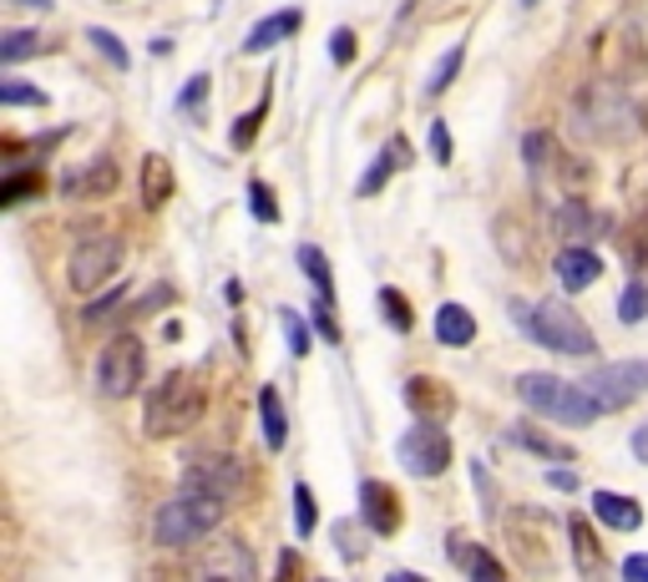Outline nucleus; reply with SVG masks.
Segmentation results:
<instances>
[{
    "label": "nucleus",
    "mask_w": 648,
    "mask_h": 582,
    "mask_svg": "<svg viewBox=\"0 0 648 582\" xmlns=\"http://www.w3.org/2000/svg\"><path fill=\"white\" fill-rule=\"evenodd\" d=\"M36 193H46V178H41V168H11L5 187H0V208H15V203L36 198Z\"/></svg>",
    "instance_id": "26"
},
{
    "label": "nucleus",
    "mask_w": 648,
    "mask_h": 582,
    "mask_svg": "<svg viewBox=\"0 0 648 582\" xmlns=\"http://www.w3.org/2000/svg\"><path fill=\"white\" fill-rule=\"evenodd\" d=\"M208 71H198V77H187V87L183 92H178V112H183V117H193V112H198L203 106V96H208Z\"/></svg>",
    "instance_id": "37"
},
{
    "label": "nucleus",
    "mask_w": 648,
    "mask_h": 582,
    "mask_svg": "<svg viewBox=\"0 0 648 582\" xmlns=\"http://www.w3.org/2000/svg\"><path fill=\"white\" fill-rule=\"evenodd\" d=\"M618 319H623V324H644V319H648V284H644V278H634V284L623 289Z\"/></svg>",
    "instance_id": "32"
},
{
    "label": "nucleus",
    "mask_w": 648,
    "mask_h": 582,
    "mask_svg": "<svg viewBox=\"0 0 648 582\" xmlns=\"http://www.w3.org/2000/svg\"><path fill=\"white\" fill-rule=\"evenodd\" d=\"M249 213L259 218V224H278V203H274V193H269L264 178H253L249 183Z\"/></svg>",
    "instance_id": "34"
},
{
    "label": "nucleus",
    "mask_w": 648,
    "mask_h": 582,
    "mask_svg": "<svg viewBox=\"0 0 648 582\" xmlns=\"http://www.w3.org/2000/svg\"><path fill=\"white\" fill-rule=\"evenodd\" d=\"M299 26H305V11H294V5H284L278 15H264V21L243 36V56H259V52H269V46H278V41H289Z\"/></svg>",
    "instance_id": "17"
},
{
    "label": "nucleus",
    "mask_w": 648,
    "mask_h": 582,
    "mask_svg": "<svg viewBox=\"0 0 648 582\" xmlns=\"http://www.w3.org/2000/svg\"><path fill=\"white\" fill-rule=\"evenodd\" d=\"M396 456H400V466H406L410 477L431 481L451 466V436L441 431V421H416L406 436L396 441Z\"/></svg>",
    "instance_id": "7"
},
{
    "label": "nucleus",
    "mask_w": 648,
    "mask_h": 582,
    "mask_svg": "<svg viewBox=\"0 0 648 582\" xmlns=\"http://www.w3.org/2000/svg\"><path fill=\"white\" fill-rule=\"evenodd\" d=\"M628 446H634V456L648 466V425H638V431H634V441H628Z\"/></svg>",
    "instance_id": "48"
},
{
    "label": "nucleus",
    "mask_w": 648,
    "mask_h": 582,
    "mask_svg": "<svg viewBox=\"0 0 648 582\" xmlns=\"http://www.w3.org/2000/svg\"><path fill=\"white\" fill-rule=\"evenodd\" d=\"M278 578H305V557H299V552H278Z\"/></svg>",
    "instance_id": "44"
},
{
    "label": "nucleus",
    "mask_w": 648,
    "mask_h": 582,
    "mask_svg": "<svg viewBox=\"0 0 648 582\" xmlns=\"http://www.w3.org/2000/svg\"><path fill=\"white\" fill-rule=\"evenodd\" d=\"M593 516L603 522L609 532H638L644 527V506H638V497H628V491H593Z\"/></svg>",
    "instance_id": "16"
},
{
    "label": "nucleus",
    "mask_w": 648,
    "mask_h": 582,
    "mask_svg": "<svg viewBox=\"0 0 648 582\" xmlns=\"http://www.w3.org/2000/svg\"><path fill=\"white\" fill-rule=\"evenodd\" d=\"M400 396H406V411L416 421H451L456 415V390L441 375H410L400 385Z\"/></svg>",
    "instance_id": "11"
},
{
    "label": "nucleus",
    "mask_w": 648,
    "mask_h": 582,
    "mask_svg": "<svg viewBox=\"0 0 648 582\" xmlns=\"http://www.w3.org/2000/svg\"><path fill=\"white\" fill-rule=\"evenodd\" d=\"M315 330L325 334V344H344V330H340V319H334V305H330V299H319V294H315Z\"/></svg>",
    "instance_id": "38"
},
{
    "label": "nucleus",
    "mask_w": 648,
    "mask_h": 582,
    "mask_svg": "<svg viewBox=\"0 0 648 582\" xmlns=\"http://www.w3.org/2000/svg\"><path fill=\"white\" fill-rule=\"evenodd\" d=\"M462 56H466V46H462V41H456V46H451V52L436 61V71H431V81H425V96H441V92H446V87H451V81H456V71H462Z\"/></svg>",
    "instance_id": "30"
},
{
    "label": "nucleus",
    "mask_w": 648,
    "mask_h": 582,
    "mask_svg": "<svg viewBox=\"0 0 648 582\" xmlns=\"http://www.w3.org/2000/svg\"><path fill=\"white\" fill-rule=\"evenodd\" d=\"M122 305H127V289H112L102 305H87V309H81V319H87V324H106V319L117 315Z\"/></svg>",
    "instance_id": "40"
},
{
    "label": "nucleus",
    "mask_w": 648,
    "mask_h": 582,
    "mask_svg": "<svg viewBox=\"0 0 648 582\" xmlns=\"http://www.w3.org/2000/svg\"><path fill=\"white\" fill-rule=\"evenodd\" d=\"M183 487H208V491L234 497V491L243 487V466L234 461V456H193L183 471Z\"/></svg>",
    "instance_id": "13"
},
{
    "label": "nucleus",
    "mask_w": 648,
    "mask_h": 582,
    "mask_svg": "<svg viewBox=\"0 0 648 582\" xmlns=\"http://www.w3.org/2000/svg\"><path fill=\"white\" fill-rule=\"evenodd\" d=\"M507 441H512V446H522V450H532V456H543V461H578V456H572L562 441H553L547 431H537V425H512V431H507Z\"/></svg>",
    "instance_id": "24"
},
{
    "label": "nucleus",
    "mask_w": 648,
    "mask_h": 582,
    "mask_svg": "<svg viewBox=\"0 0 648 582\" xmlns=\"http://www.w3.org/2000/svg\"><path fill=\"white\" fill-rule=\"evenodd\" d=\"M512 319L527 330V340H537L543 350H553V355H572V360L598 355L593 330H588L578 309L562 305V299H537V305L512 299Z\"/></svg>",
    "instance_id": "3"
},
{
    "label": "nucleus",
    "mask_w": 648,
    "mask_h": 582,
    "mask_svg": "<svg viewBox=\"0 0 648 582\" xmlns=\"http://www.w3.org/2000/svg\"><path fill=\"white\" fill-rule=\"evenodd\" d=\"M299 269L309 274V284H315V294L319 299H330L334 305V274H330V259H325V249H315V243H299Z\"/></svg>",
    "instance_id": "25"
},
{
    "label": "nucleus",
    "mask_w": 648,
    "mask_h": 582,
    "mask_svg": "<svg viewBox=\"0 0 648 582\" xmlns=\"http://www.w3.org/2000/svg\"><path fill=\"white\" fill-rule=\"evenodd\" d=\"M224 516H228V497H224V491L183 487L172 502L158 506V516H152V543H158V547H193V543H203V537H208Z\"/></svg>",
    "instance_id": "2"
},
{
    "label": "nucleus",
    "mask_w": 648,
    "mask_h": 582,
    "mask_svg": "<svg viewBox=\"0 0 648 582\" xmlns=\"http://www.w3.org/2000/svg\"><path fill=\"white\" fill-rule=\"evenodd\" d=\"M380 315H385V324H390L396 334L416 330V309H410V299L396 289V284H385V289H380Z\"/></svg>",
    "instance_id": "28"
},
{
    "label": "nucleus",
    "mask_w": 648,
    "mask_h": 582,
    "mask_svg": "<svg viewBox=\"0 0 648 582\" xmlns=\"http://www.w3.org/2000/svg\"><path fill=\"white\" fill-rule=\"evenodd\" d=\"M278 324H284V340H289V350H294V360H305L309 355V324L299 315H294V309H284V315H278Z\"/></svg>",
    "instance_id": "36"
},
{
    "label": "nucleus",
    "mask_w": 648,
    "mask_h": 582,
    "mask_svg": "<svg viewBox=\"0 0 648 582\" xmlns=\"http://www.w3.org/2000/svg\"><path fill=\"white\" fill-rule=\"evenodd\" d=\"M400 168H410V142H406V137H390V147H385L380 158L365 168V178L355 183V193H360V198H375V193L390 183V172H400Z\"/></svg>",
    "instance_id": "18"
},
{
    "label": "nucleus",
    "mask_w": 648,
    "mask_h": 582,
    "mask_svg": "<svg viewBox=\"0 0 648 582\" xmlns=\"http://www.w3.org/2000/svg\"><path fill=\"white\" fill-rule=\"evenodd\" d=\"M264 122H269V96H259V102H253V112H243V117L234 122V133H228L234 152H249V147L259 142V133H264Z\"/></svg>",
    "instance_id": "27"
},
{
    "label": "nucleus",
    "mask_w": 648,
    "mask_h": 582,
    "mask_svg": "<svg viewBox=\"0 0 648 582\" xmlns=\"http://www.w3.org/2000/svg\"><path fill=\"white\" fill-rule=\"evenodd\" d=\"M259 421H264V446L284 450V441H289V415H284V400H278L274 385L259 390Z\"/></svg>",
    "instance_id": "23"
},
{
    "label": "nucleus",
    "mask_w": 648,
    "mask_h": 582,
    "mask_svg": "<svg viewBox=\"0 0 648 582\" xmlns=\"http://www.w3.org/2000/svg\"><path fill=\"white\" fill-rule=\"evenodd\" d=\"M547 158H553V133H527V137H522V162L543 168Z\"/></svg>",
    "instance_id": "39"
},
{
    "label": "nucleus",
    "mask_w": 648,
    "mask_h": 582,
    "mask_svg": "<svg viewBox=\"0 0 648 582\" xmlns=\"http://www.w3.org/2000/svg\"><path fill=\"white\" fill-rule=\"evenodd\" d=\"M122 259H127L122 239H112V233H92V239H81L77 249H71L67 284L77 294H96L102 284H112V278L122 274Z\"/></svg>",
    "instance_id": "5"
},
{
    "label": "nucleus",
    "mask_w": 648,
    "mask_h": 582,
    "mask_svg": "<svg viewBox=\"0 0 648 582\" xmlns=\"http://www.w3.org/2000/svg\"><path fill=\"white\" fill-rule=\"evenodd\" d=\"M516 400L527 411H543L562 425H593L603 415V400L582 380H557V375H543V370L516 375Z\"/></svg>",
    "instance_id": "4"
},
{
    "label": "nucleus",
    "mask_w": 648,
    "mask_h": 582,
    "mask_svg": "<svg viewBox=\"0 0 648 582\" xmlns=\"http://www.w3.org/2000/svg\"><path fill=\"white\" fill-rule=\"evenodd\" d=\"M112 187H117V162L112 158H96V162H87V168L81 172H71L67 183H61V193H67V198H102V193H112Z\"/></svg>",
    "instance_id": "19"
},
{
    "label": "nucleus",
    "mask_w": 648,
    "mask_h": 582,
    "mask_svg": "<svg viewBox=\"0 0 648 582\" xmlns=\"http://www.w3.org/2000/svg\"><path fill=\"white\" fill-rule=\"evenodd\" d=\"M330 61H334V67H350V61H355V31H350V26H340L330 36Z\"/></svg>",
    "instance_id": "41"
},
{
    "label": "nucleus",
    "mask_w": 648,
    "mask_h": 582,
    "mask_svg": "<svg viewBox=\"0 0 648 582\" xmlns=\"http://www.w3.org/2000/svg\"><path fill=\"white\" fill-rule=\"evenodd\" d=\"M436 340L446 344V350H466V344L477 340V319H471V309L441 305L436 309Z\"/></svg>",
    "instance_id": "21"
},
{
    "label": "nucleus",
    "mask_w": 648,
    "mask_h": 582,
    "mask_svg": "<svg viewBox=\"0 0 648 582\" xmlns=\"http://www.w3.org/2000/svg\"><path fill=\"white\" fill-rule=\"evenodd\" d=\"M31 56H41L36 31H5L0 36V61H31Z\"/></svg>",
    "instance_id": "29"
},
{
    "label": "nucleus",
    "mask_w": 648,
    "mask_h": 582,
    "mask_svg": "<svg viewBox=\"0 0 648 582\" xmlns=\"http://www.w3.org/2000/svg\"><path fill=\"white\" fill-rule=\"evenodd\" d=\"M319 527V506H315V491L305 487V481H294V532L299 537H309V532Z\"/></svg>",
    "instance_id": "31"
},
{
    "label": "nucleus",
    "mask_w": 648,
    "mask_h": 582,
    "mask_svg": "<svg viewBox=\"0 0 648 582\" xmlns=\"http://www.w3.org/2000/svg\"><path fill=\"white\" fill-rule=\"evenodd\" d=\"M203 411H208V390H203L198 375L168 370L143 400V431L152 441H172V436H183V431H193L203 421Z\"/></svg>",
    "instance_id": "1"
},
{
    "label": "nucleus",
    "mask_w": 648,
    "mask_h": 582,
    "mask_svg": "<svg viewBox=\"0 0 648 582\" xmlns=\"http://www.w3.org/2000/svg\"><path fill=\"white\" fill-rule=\"evenodd\" d=\"M451 152H456V142H451V127H446V122H431V158L446 168Z\"/></svg>",
    "instance_id": "42"
},
{
    "label": "nucleus",
    "mask_w": 648,
    "mask_h": 582,
    "mask_svg": "<svg viewBox=\"0 0 648 582\" xmlns=\"http://www.w3.org/2000/svg\"><path fill=\"white\" fill-rule=\"evenodd\" d=\"M147 380V344L137 334H117V340L102 350L96 360V385H102V396L112 400H127L137 396V385Z\"/></svg>",
    "instance_id": "6"
},
{
    "label": "nucleus",
    "mask_w": 648,
    "mask_h": 582,
    "mask_svg": "<svg viewBox=\"0 0 648 582\" xmlns=\"http://www.w3.org/2000/svg\"><path fill=\"white\" fill-rule=\"evenodd\" d=\"M477 491L487 497V502H481V512H487V516H497V487H491V477L481 471V466H477Z\"/></svg>",
    "instance_id": "45"
},
{
    "label": "nucleus",
    "mask_w": 648,
    "mask_h": 582,
    "mask_svg": "<svg viewBox=\"0 0 648 582\" xmlns=\"http://www.w3.org/2000/svg\"><path fill=\"white\" fill-rule=\"evenodd\" d=\"M446 552H451V562H456L466 578H477V582H502L507 578L502 562H497V557H491L481 543H471L466 532H446Z\"/></svg>",
    "instance_id": "14"
},
{
    "label": "nucleus",
    "mask_w": 648,
    "mask_h": 582,
    "mask_svg": "<svg viewBox=\"0 0 648 582\" xmlns=\"http://www.w3.org/2000/svg\"><path fill=\"white\" fill-rule=\"evenodd\" d=\"M172 198V162L162 152H147L143 158V208L162 213V203Z\"/></svg>",
    "instance_id": "20"
},
{
    "label": "nucleus",
    "mask_w": 648,
    "mask_h": 582,
    "mask_svg": "<svg viewBox=\"0 0 648 582\" xmlns=\"http://www.w3.org/2000/svg\"><path fill=\"white\" fill-rule=\"evenodd\" d=\"M568 543H572V562H578V572L582 578H593V572L603 568V547H598L588 516H568Z\"/></svg>",
    "instance_id": "22"
},
{
    "label": "nucleus",
    "mask_w": 648,
    "mask_h": 582,
    "mask_svg": "<svg viewBox=\"0 0 648 582\" xmlns=\"http://www.w3.org/2000/svg\"><path fill=\"white\" fill-rule=\"evenodd\" d=\"M87 46H96V52H102V56H106V61H112V67H122V71L133 67V56H127V46H122V41H117V36H112V31L92 26V31H87Z\"/></svg>",
    "instance_id": "33"
},
{
    "label": "nucleus",
    "mask_w": 648,
    "mask_h": 582,
    "mask_svg": "<svg viewBox=\"0 0 648 582\" xmlns=\"http://www.w3.org/2000/svg\"><path fill=\"white\" fill-rule=\"evenodd\" d=\"M547 487H553V491H578V471H572V466H568V471L553 466V471H547Z\"/></svg>",
    "instance_id": "43"
},
{
    "label": "nucleus",
    "mask_w": 648,
    "mask_h": 582,
    "mask_svg": "<svg viewBox=\"0 0 648 582\" xmlns=\"http://www.w3.org/2000/svg\"><path fill=\"white\" fill-rule=\"evenodd\" d=\"M527 5H537V0H527Z\"/></svg>",
    "instance_id": "49"
},
{
    "label": "nucleus",
    "mask_w": 648,
    "mask_h": 582,
    "mask_svg": "<svg viewBox=\"0 0 648 582\" xmlns=\"http://www.w3.org/2000/svg\"><path fill=\"white\" fill-rule=\"evenodd\" d=\"M360 516H365V527L375 537H396L400 522H406V502H400V491L390 481H360Z\"/></svg>",
    "instance_id": "10"
},
{
    "label": "nucleus",
    "mask_w": 648,
    "mask_h": 582,
    "mask_svg": "<svg viewBox=\"0 0 648 582\" xmlns=\"http://www.w3.org/2000/svg\"><path fill=\"white\" fill-rule=\"evenodd\" d=\"M623 578L648 582V552H634V557H628V562H623Z\"/></svg>",
    "instance_id": "46"
},
{
    "label": "nucleus",
    "mask_w": 648,
    "mask_h": 582,
    "mask_svg": "<svg viewBox=\"0 0 648 582\" xmlns=\"http://www.w3.org/2000/svg\"><path fill=\"white\" fill-rule=\"evenodd\" d=\"M0 102L5 106H46L52 96L41 92V87H26V81H0Z\"/></svg>",
    "instance_id": "35"
},
{
    "label": "nucleus",
    "mask_w": 648,
    "mask_h": 582,
    "mask_svg": "<svg viewBox=\"0 0 648 582\" xmlns=\"http://www.w3.org/2000/svg\"><path fill=\"white\" fill-rule=\"evenodd\" d=\"M56 0H5V11H52Z\"/></svg>",
    "instance_id": "47"
},
{
    "label": "nucleus",
    "mask_w": 648,
    "mask_h": 582,
    "mask_svg": "<svg viewBox=\"0 0 648 582\" xmlns=\"http://www.w3.org/2000/svg\"><path fill=\"white\" fill-rule=\"evenodd\" d=\"M582 385L603 400V411H623V406H634L638 396H648V360H613V365L593 370Z\"/></svg>",
    "instance_id": "8"
},
{
    "label": "nucleus",
    "mask_w": 648,
    "mask_h": 582,
    "mask_svg": "<svg viewBox=\"0 0 648 582\" xmlns=\"http://www.w3.org/2000/svg\"><path fill=\"white\" fill-rule=\"evenodd\" d=\"M553 274H557V284H562L568 294H582L588 284L603 278V259H598L593 243H568V249L553 259Z\"/></svg>",
    "instance_id": "12"
},
{
    "label": "nucleus",
    "mask_w": 648,
    "mask_h": 582,
    "mask_svg": "<svg viewBox=\"0 0 648 582\" xmlns=\"http://www.w3.org/2000/svg\"><path fill=\"white\" fill-rule=\"evenodd\" d=\"M557 228H562L568 243H593V239H609L613 233V218H603V213L588 208L582 198H568L557 208Z\"/></svg>",
    "instance_id": "15"
},
{
    "label": "nucleus",
    "mask_w": 648,
    "mask_h": 582,
    "mask_svg": "<svg viewBox=\"0 0 648 582\" xmlns=\"http://www.w3.org/2000/svg\"><path fill=\"white\" fill-rule=\"evenodd\" d=\"M598 61L609 67V77L618 81H634L648 71V46L638 36V26H613L598 36Z\"/></svg>",
    "instance_id": "9"
}]
</instances>
